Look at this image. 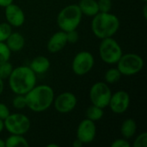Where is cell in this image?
I'll use <instances>...</instances> for the list:
<instances>
[{"mask_svg": "<svg viewBox=\"0 0 147 147\" xmlns=\"http://www.w3.org/2000/svg\"><path fill=\"white\" fill-rule=\"evenodd\" d=\"M24 96L27 108L36 113L48 109L53 105L55 97L53 88L47 84L35 85Z\"/></svg>", "mask_w": 147, "mask_h": 147, "instance_id": "6da1fadb", "label": "cell"}, {"mask_svg": "<svg viewBox=\"0 0 147 147\" xmlns=\"http://www.w3.org/2000/svg\"><path fill=\"white\" fill-rule=\"evenodd\" d=\"M36 76L29 66L21 65L14 68L8 78L9 88L15 95H26L36 85Z\"/></svg>", "mask_w": 147, "mask_h": 147, "instance_id": "7a4b0ae2", "label": "cell"}, {"mask_svg": "<svg viewBox=\"0 0 147 147\" xmlns=\"http://www.w3.org/2000/svg\"><path fill=\"white\" fill-rule=\"evenodd\" d=\"M120 28L119 18L110 12H98L93 16L91 30L98 39L113 37Z\"/></svg>", "mask_w": 147, "mask_h": 147, "instance_id": "3957f363", "label": "cell"}, {"mask_svg": "<svg viewBox=\"0 0 147 147\" xmlns=\"http://www.w3.org/2000/svg\"><path fill=\"white\" fill-rule=\"evenodd\" d=\"M83 14L78 4H70L63 8L57 16V24L60 30L69 32L80 25Z\"/></svg>", "mask_w": 147, "mask_h": 147, "instance_id": "277c9868", "label": "cell"}, {"mask_svg": "<svg viewBox=\"0 0 147 147\" xmlns=\"http://www.w3.org/2000/svg\"><path fill=\"white\" fill-rule=\"evenodd\" d=\"M123 54L122 48L113 37L102 39L99 45V55L101 59L109 65H115Z\"/></svg>", "mask_w": 147, "mask_h": 147, "instance_id": "5b68a950", "label": "cell"}, {"mask_svg": "<svg viewBox=\"0 0 147 147\" xmlns=\"http://www.w3.org/2000/svg\"><path fill=\"white\" fill-rule=\"evenodd\" d=\"M143 58L136 53L122 54L116 63V67L123 76H134L140 72L144 67Z\"/></svg>", "mask_w": 147, "mask_h": 147, "instance_id": "8992f818", "label": "cell"}, {"mask_svg": "<svg viewBox=\"0 0 147 147\" xmlns=\"http://www.w3.org/2000/svg\"><path fill=\"white\" fill-rule=\"evenodd\" d=\"M4 128L10 134H20L24 135L27 134L31 127V121L29 118L19 113L9 114V116L3 120Z\"/></svg>", "mask_w": 147, "mask_h": 147, "instance_id": "52a82bcc", "label": "cell"}, {"mask_svg": "<svg viewBox=\"0 0 147 147\" xmlns=\"http://www.w3.org/2000/svg\"><path fill=\"white\" fill-rule=\"evenodd\" d=\"M89 96L91 104L104 109L109 106L112 91L107 83L96 82L91 86Z\"/></svg>", "mask_w": 147, "mask_h": 147, "instance_id": "ba28073f", "label": "cell"}, {"mask_svg": "<svg viewBox=\"0 0 147 147\" xmlns=\"http://www.w3.org/2000/svg\"><path fill=\"white\" fill-rule=\"evenodd\" d=\"M95 65V59L91 53L88 51H81L78 53L71 63L72 71L78 76L88 74Z\"/></svg>", "mask_w": 147, "mask_h": 147, "instance_id": "9c48e42d", "label": "cell"}, {"mask_svg": "<svg viewBox=\"0 0 147 147\" xmlns=\"http://www.w3.org/2000/svg\"><path fill=\"white\" fill-rule=\"evenodd\" d=\"M77 96L69 91L62 92L53 99V107L60 114H68L77 106Z\"/></svg>", "mask_w": 147, "mask_h": 147, "instance_id": "30bf717a", "label": "cell"}, {"mask_svg": "<svg viewBox=\"0 0 147 147\" xmlns=\"http://www.w3.org/2000/svg\"><path fill=\"white\" fill-rule=\"evenodd\" d=\"M130 105V96L125 90H118L115 93H112V96L109 100V106L110 110L116 114L121 115L124 114L129 108Z\"/></svg>", "mask_w": 147, "mask_h": 147, "instance_id": "8fae6325", "label": "cell"}, {"mask_svg": "<svg viewBox=\"0 0 147 147\" xmlns=\"http://www.w3.org/2000/svg\"><path fill=\"white\" fill-rule=\"evenodd\" d=\"M96 135V127L94 121L86 118L78 124L77 128V139H78L84 145L93 142Z\"/></svg>", "mask_w": 147, "mask_h": 147, "instance_id": "7c38bea8", "label": "cell"}, {"mask_svg": "<svg viewBox=\"0 0 147 147\" xmlns=\"http://www.w3.org/2000/svg\"><path fill=\"white\" fill-rule=\"evenodd\" d=\"M4 15L6 22L11 26L19 28L25 22V14L21 7L15 3H11L4 8Z\"/></svg>", "mask_w": 147, "mask_h": 147, "instance_id": "4fadbf2b", "label": "cell"}, {"mask_svg": "<svg viewBox=\"0 0 147 147\" xmlns=\"http://www.w3.org/2000/svg\"><path fill=\"white\" fill-rule=\"evenodd\" d=\"M67 45L66 32L62 30L54 33L47 41V49L50 53H57L60 52Z\"/></svg>", "mask_w": 147, "mask_h": 147, "instance_id": "5bb4252c", "label": "cell"}, {"mask_svg": "<svg viewBox=\"0 0 147 147\" xmlns=\"http://www.w3.org/2000/svg\"><path fill=\"white\" fill-rule=\"evenodd\" d=\"M28 66L36 75H41L46 73L49 70L51 66V62L48 58L40 55L34 58Z\"/></svg>", "mask_w": 147, "mask_h": 147, "instance_id": "9a60e30c", "label": "cell"}, {"mask_svg": "<svg viewBox=\"0 0 147 147\" xmlns=\"http://www.w3.org/2000/svg\"><path fill=\"white\" fill-rule=\"evenodd\" d=\"M5 43L11 53L20 52L25 46V39L23 35L19 32H12Z\"/></svg>", "mask_w": 147, "mask_h": 147, "instance_id": "2e32d148", "label": "cell"}, {"mask_svg": "<svg viewBox=\"0 0 147 147\" xmlns=\"http://www.w3.org/2000/svg\"><path fill=\"white\" fill-rule=\"evenodd\" d=\"M83 15L93 17L99 12L97 0H80L78 3Z\"/></svg>", "mask_w": 147, "mask_h": 147, "instance_id": "e0dca14e", "label": "cell"}, {"mask_svg": "<svg viewBox=\"0 0 147 147\" xmlns=\"http://www.w3.org/2000/svg\"><path fill=\"white\" fill-rule=\"evenodd\" d=\"M136 131H137V123L134 119L128 118L121 123V134L124 139L129 140L133 138L135 135Z\"/></svg>", "mask_w": 147, "mask_h": 147, "instance_id": "ac0fdd59", "label": "cell"}, {"mask_svg": "<svg viewBox=\"0 0 147 147\" xmlns=\"http://www.w3.org/2000/svg\"><path fill=\"white\" fill-rule=\"evenodd\" d=\"M5 147H27L29 146L27 139L23 135L10 134L5 140Z\"/></svg>", "mask_w": 147, "mask_h": 147, "instance_id": "d6986e66", "label": "cell"}, {"mask_svg": "<svg viewBox=\"0 0 147 147\" xmlns=\"http://www.w3.org/2000/svg\"><path fill=\"white\" fill-rule=\"evenodd\" d=\"M85 115H86V118L96 122V121H100L103 115H104V112H103V109L100 108V107H97L96 105H93L91 104L87 109H86V112H85Z\"/></svg>", "mask_w": 147, "mask_h": 147, "instance_id": "ffe728a7", "label": "cell"}, {"mask_svg": "<svg viewBox=\"0 0 147 147\" xmlns=\"http://www.w3.org/2000/svg\"><path fill=\"white\" fill-rule=\"evenodd\" d=\"M121 73L119 71L117 67H112L107 70V71L104 74V80L105 83L108 84H113L120 81L121 78Z\"/></svg>", "mask_w": 147, "mask_h": 147, "instance_id": "44dd1931", "label": "cell"}, {"mask_svg": "<svg viewBox=\"0 0 147 147\" xmlns=\"http://www.w3.org/2000/svg\"><path fill=\"white\" fill-rule=\"evenodd\" d=\"M13 65L9 61L0 64V78L4 80L8 79L13 71Z\"/></svg>", "mask_w": 147, "mask_h": 147, "instance_id": "7402d4cb", "label": "cell"}, {"mask_svg": "<svg viewBox=\"0 0 147 147\" xmlns=\"http://www.w3.org/2000/svg\"><path fill=\"white\" fill-rule=\"evenodd\" d=\"M12 33V27L7 22H1L0 23V41L5 42L8 37Z\"/></svg>", "mask_w": 147, "mask_h": 147, "instance_id": "603a6c76", "label": "cell"}, {"mask_svg": "<svg viewBox=\"0 0 147 147\" xmlns=\"http://www.w3.org/2000/svg\"><path fill=\"white\" fill-rule=\"evenodd\" d=\"M10 56H11V52L7 47L6 43L0 41V64L9 61Z\"/></svg>", "mask_w": 147, "mask_h": 147, "instance_id": "cb8c5ba5", "label": "cell"}, {"mask_svg": "<svg viewBox=\"0 0 147 147\" xmlns=\"http://www.w3.org/2000/svg\"><path fill=\"white\" fill-rule=\"evenodd\" d=\"M12 105L16 109H23L27 108L26 98L24 95H16L12 100Z\"/></svg>", "mask_w": 147, "mask_h": 147, "instance_id": "d4e9b609", "label": "cell"}, {"mask_svg": "<svg viewBox=\"0 0 147 147\" xmlns=\"http://www.w3.org/2000/svg\"><path fill=\"white\" fill-rule=\"evenodd\" d=\"M99 12H110L113 3L112 0H97Z\"/></svg>", "mask_w": 147, "mask_h": 147, "instance_id": "484cf974", "label": "cell"}, {"mask_svg": "<svg viewBox=\"0 0 147 147\" xmlns=\"http://www.w3.org/2000/svg\"><path fill=\"white\" fill-rule=\"evenodd\" d=\"M134 147H146L147 146V133L143 132L140 134H139L134 142Z\"/></svg>", "mask_w": 147, "mask_h": 147, "instance_id": "4316f807", "label": "cell"}, {"mask_svg": "<svg viewBox=\"0 0 147 147\" xmlns=\"http://www.w3.org/2000/svg\"><path fill=\"white\" fill-rule=\"evenodd\" d=\"M66 39H67V43L70 44L77 43L79 40V34L77 32V29L66 32Z\"/></svg>", "mask_w": 147, "mask_h": 147, "instance_id": "83f0119b", "label": "cell"}, {"mask_svg": "<svg viewBox=\"0 0 147 147\" xmlns=\"http://www.w3.org/2000/svg\"><path fill=\"white\" fill-rule=\"evenodd\" d=\"M112 147H130L131 144L128 142L127 140L122 138V139H116L115 140H114V142H112L111 144Z\"/></svg>", "mask_w": 147, "mask_h": 147, "instance_id": "f1b7e54d", "label": "cell"}, {"mask_svg": "<svg viewBox=\"0 0 147 147\" xmlns=\"http://www.w3.org/2000/svg\"><path fill=\"white\" fill-rule=\"evenodd\" d=\"M10 114L9 112V109L8 108V106L3 102H0V119L1 120H5L9 115Z\"/></svg>", "mask_w": 147, "mask_h": 147, "instance_id": "f546056e", "label": "cell"}, {"mask_svg": "<svg viewBox=\"0 0 147 147\" xmlns=\"http://www.w3.org/2000/svg\"><path fill=\"white\" fill-rule=\"evenodd\" d=\"M14 2V0H0V7L5 8L6 6L11 4Z\"/></svg>", "mask_w": 147, "mask_h": 147, "instance_id": "4dcf8cb0", "label": "cell"}, {"mask_svg": "<svg viewBox=\"0 0 147 147\" xmlns=\"http://www.w3.org/2000/svg\"><path fill=\"white\" fill-rule=\"evenodd\" d=\"M72 146H73V147H81L82 146H84V144H83L78 139H76V140L73 141Z\"/></svg>", "mask_w": 147, "mask_h": 147, "instance_id": "1f68e13d", "label": "cell"}, {"mask_svg": "<svg viewBox=\"0 0 147 147\" xmlns=\"http://www.w3.org/2000/svg\"><path fill=\"white\" fill-rule=\"evenodd\" d=\"M4 90V84H3V80L0 78V96L3 94Z\"/></svg>", "mask_w": 147, "mask_h": 147, "instance_id": "d6a6232c", "label": "cell"}, {"mask_svg": "<svg viewBox=\"0 0 147 147\" xmlns=\"http://www.w3.org/2000/svg\"><path fill=\"white\" fill-rule=\"evenodd\" d=\"M143 16H144V18L147 19V5L146 3H145V5L143 7Z\"/></svg>", "mask_w": 147, "mask_h": 147, "instance_id": "836d02e7", "label": "cell"}, {"mask_svg": "<svg viewBox=\"0 0 147 147\" xmlns=\"http://www.w3.org/2000/svg\"><path fill=\"white\" fill-rule=\"evenodd\" d=\"M4 129V124H3V121L0 119V134L3 132V130Z\"/></svg>", "mask_w": 147, "mask_h": 147, "instance_id": "e575fe53", "label": "cell"}, {"mask_svg": "<svg viewBox=\"0 0 147 147\" xmlns=\"http://www.w3.org/2000/svg\"><path fill=\"white\" fill-rule=\"evenodd\" d=\"M0 147H5V143H4V140L0 139Z\"/></svg>", "mask_w": 147, "mask_h": 147, "instance_id": "d590c367", "label": "cell"}, {"mask_svg": "<svg viewBox=\"0 0 147 147\" xmlns=\"http://www.w3.org/2000/svg\"><path fill=\"white\" fill-rule=\"evenodd\" d=\"M47 147H59V145H57V144H49V145H47Z\"/></svg>", "mask_w": 147, "mask_h": 147, "instance_id": "8d00e7d4", "label": "cell"}, {"mask_svg": "<svg viewBox=\"0 0 147 147\" xmlns=\"http://www.w3.org/2000/svg\"><path fill=\"white\" fill-rule=\"evenodd\" d=\"M140 1H142V2H144V3H146L147 0H140Z\"/></svg>", "mask_w": 147, "mask_h": 147, "instance_id": "74e56055", "label": "cell"}]
</instances>
